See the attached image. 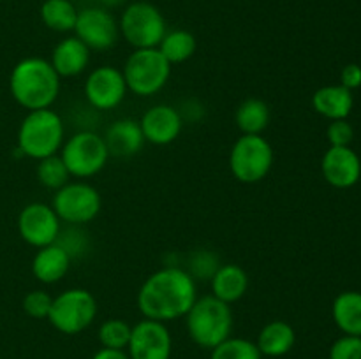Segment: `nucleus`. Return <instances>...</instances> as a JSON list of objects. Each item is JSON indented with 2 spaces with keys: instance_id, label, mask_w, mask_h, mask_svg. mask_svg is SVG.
I'll use <instances>...</instances> for the list:
<instances>
[{
  "instance_id": "nucleus-1",
  "label": "nucleus",
  "mask_w": 361,
  "mask_h": 359,
  "mask_svg": "<svg viewBox=\"0 0 361 359\" xmlns=\"http://www.w3.org/2000/svg\"><path fill=\"white\" fill-rule=\"evenodd\" d=\"M197 299V282L185 267L168 264L145 278L137 291V310L143 319L173 322L187 315Z\"/></svg>"
},
{
  "instance_id": "nucleus-2",
  "label": "nucleus",
  "mask_w": 361,
  "mask_h": 359,
  "mask_svg": "<svg viewBox=\"0 0 361 359\" xmlns=\"http://www.w3.org/2000/svg\"><path fill=\"white\" fill-rule=\"evenodd\" d=\"M62 77L49 60L41 56L21 58L9 74L11 97L27 111L51 108L60 95Z\"/></svg>"
},
{
  "instance_id": "nucleus-3",
  "label": "nucleus",
  "mask_w": 361,
  "mask_h": 359,
  "mask_svg": "<svg viewBox=\"0 0 361 359\" xmlns=\"http://www.w3.org/2000/svg\"><path fill=\"white\" fill-rule=\"evenodd\" d=\"M66 141V122L51 108L27 111L18 127V148L21 157L41 158L56 155Z\"/></svg>"
},
{
  "instance_id": "nucleus-4",
  "label": "nucleus",
  "mask_w": 361,
  "mask_h": 359,
  "mask_svg": "<svg viewBox=\"0 0 361 359\" xmlns=\"http://www.w3.org/2000/svg\"><path fill=\"white\" fill-rule=\"evenodd\" d=\"M183 319L189 338L204 351H212L231 336L235 326L231 305L212 294L197 296Z\"/></svg>"
},
{
  "instance_id": "nucleus-5",
  "label": "nucleus",
  "mask_w": 361,
  "mask_h": 359,
  "mask_svg": "<svg viewBox=\"0 0 361 359\" xmlns=\"http://www.w3.org/2000/svg\"><path fill=\"white\" fill-rule=\"evenodd\" d=\"M274 162V146L263 134H242L229 150V171L236 182L245 185L263 182Z\"/></svg>"
},
{
  "instance_id": "nucleus-6",
  "label": "nucleus",
  "mask_w": 361,
  "mask_h": 359,
  "mask_svg": "<svg viewBox=\"0 0 361 359\" xmlns=\"http://www.w3.org/2000/svg\"><path fill=\"white\" fill-rule=\"evenodd\" d=\"M59 155L62 157L71 178L88 180L97 176L108 165L109 151L104 137L94 130H78L66 137Z\"/></svg>"
},
{
  "instance_id": "nucleus-7",
  "label": "nucleus",
  "mask_w": 361,
  "mask_h": 359,
  "mask_svg": "<svg viewBox=\"0 0 361 359\" xmlns=\"http://www.w3.org/2000/svg\"><path fill=\"white\" fill-rule=\"evenodd\" d=\"M173 65L157 48L134 49L123 63L127 90L137 97H152L168 84Z\"/></svg>"
},
{
  "instance_id": "nucleus-8",
  "label": "nucleus",
  "mask_w": 361,
  "mask_h": 359,
  "mask_svg": "<svg viewBox=\"0 0 361 359\" xmlns=\"http://www.w3.org/2000/svg\"><path fill=\"white\" fill-rule=\"evenodd\" d=\"M99 305L88 289H66L53 298L48 322L62 334H78L87 331L97 317Z\"/></svg>"
},
{
  "instance_id": "nucleus-9",
  "label": "nucleus",
  "mask_w": 361,
  "mask_h": 359,
  "mask_svg": "<svg viewBox=\"0 0 361 359\" xmlns=\"http://www.w3.org/2000/svg\"><path fill=\"white\" fill-rule=\"evenodd\" d=\"M118 28L120 37L126 39L127 44L134 49H148L161 44L162 37L168 32V23L159 7L140 0L129 4L123 9L118 20Z\"/></svg>"
},
{
  "instance_id": "nucleus-10",
  "label": "nucleus",
  "mask_w": 361,
  "mask_h": 359,
  "mask_svg": "<svg viewBox=\"0 0 361 359\" xmlns=\"http://www.w3.org/2000/svg\"><path fill=\"white\" fill-rule=\"evenodd\" d=\"M51 206L67 225H87L101 213L102 197L94 185L76 180L55 190Z\"/></svg>"
},
{
  "instance_id": "nucleus-11",
  "label": "nucleus",
  "mask_w": 361,
  "mask_h": 359,
  "mask_svg": "<svg viewBox=\"0 0 361 359\" xmlns=\"http://www.w3.org/2000/svg\"><path fill=\"white\" fill-rule=\"evenodd\" d=\"M73 32L90 51H108L115 48L120 39L118 20L109 13V9L99 6L78 11Z\"/></svg>"
},
{
  "instance_id": "nucleus-12",
  "label": "nucleus",
  "mask_w": 361,
  "mask_h": 359,
  "mask_svg": "<svg viewBox=\"0 0 361 359\" xmlns=\"http://www.w3.org/2000/svg\"><path fill=\"white\" fill-rule=\"evenodd\" d=\"M83 94L92 109L111 111L126 101L129 90L122 69L115 65H99L88 73Z\"/></svg>"
},
{
  "instance_id": "nucleus-13",
  "label": "nucleus",
  "mask_w": 361,
  "mask_h": 359,
  "mask_svg": "<svg viewBox=\"0 0 361 359\" xmlns=\"http://www.w3.org/2000/svg\"><path fill=\"white\" fill-rule=\"evenodd\" d=\"M62 231V220L51 204L28 203L18 215V232L27 245L34 248L53 245Z\"/></svg>"
},
{
  "instance_id": "nucleus-14",
  "label": "nucleus",
  "mask_w": 361,
  "mask_h": 359,
  "mask_svg": "<svg viewBox=\"0 0 361 359\" xmlns=\"http://www.w3.org/2000/svg\"><path fill=\"white\" fill-rule=\"evenodd\" d=\"M126 351L130 359H171V331L159 320H137L130 331V340Z\"/></svg>"
},
{
  "instance_id": "nucleus-15",
  "label": "nucleus",
  "mask_w": 361,
  "mask_h": 359,
  "mask_svg": "<svg viewBox=\"0 0 361 359\" xmlns=\"http://www.w3.org/2000/svg\"><path fill=\"white\" fill-rule=\"evenodd\" d=\"M145 141L155 146H168L175 143L183 130V120L176 106L154 104L140 118Z\"/></svg>"
},
{
  "instance_id": "nucleus-16",
  "label": "nucleus",
  "mask_w": 361,
  "mask_h": 359,
  "mask_svg": "<svg viewBox=\"0 0 361 359\" xmlns=\"http://www.w3.org/2000/svg\"><path fill=\"white\" fill-rule=\"evenodd\" d=\"M321 175L334 189H351L361 178V158L351 146H330L321 158Z\"/></svg>"
},
{
  "instance_id": "nucleus-17",
  "label": "nucleus",
  "mask_w": 361,
  "mask_h": 359,
  "mask_svg": "<svg viewBox=\"0 0 361 359\" xmlns=\"http://www.w3.org/2000/svg\"><path fill=\"white\" fill-rule=\"evenodd\" d=\"M106 146L109 157L129 158L140 153L145 146V136L141 130L140 120L136 118H118L106 129L104 132Z\"/></svg>"
},
{
  "instance_id": "nucleus-18",
  "label": "nucleus",
  "mask_w": 361,
  "mask_h": 359,
  "mask_svg": "<svg viewBox=\"0 0 361 359\" xmlns=\"http://www.w3.org/2000/svg\"><path fill=\"white\" fill-rule=\"evenodd\" d=\"M90 55V49L76 35H69L56 42L49 56V63L60 77H76L88 69Z\"/></svg>"
},
{
  "instance_id": "nucleus-19",
  "label": "nucleus",
  "mask_w": 361,
  "mask_h": 359,
  "mask_svg": "<svg viewBox=\"0 0 361 359\" xmlns=\"http://www.w3.org/2000/svg\"><path fill=\"white\" fill-rule=\"evenodd\" d=\"M249 275L242 266L235 263H226L219 266L214 277L210 278L212 296L221 301L233 305L238 303L249 291Z\"/></svg>"
},
{
  "instance_id": "nucleus-20",
  "label": "nucleus",
  "mask_w": 361,
  "mask_h": 359,
  "mask_svg": "<svg viewBox=\"0 0 361 359\" xmlns=\"http://www.w3.org/2000/svg\"><path fill=\"white\" fill-rule=\"evenodd\" d=\"M312 108L326 120H345L355 108V95L351 90L338 84H326L314 92Z\"/></svg>"
},
{
  "instance_id": "nucleus-21",
  "label": "nucleus",
  "mask_w": 361,
  "mask_h": 359,
  "mask_svg": "<svg viewBox=\"0 0 361 359\" xmlns=\"http://www.w3.org/2000/svg\"><path fill=\"white\" fill-rule=\"evenodd\" d=\"M71 257L56 243L37 248L32 259V275L44 285L59 284L71 270Z\"/></svg>"
},
{
  "instance_id": "nucleus-22",
  "label": "nucleus",
  "mask_w": 361,
  "mask_h": 359,
  "mask_svg": "<svg viewBox=\"0 0 361 359\" xmlns=\"http://www.w3.org/2000/svg\"><path fill=\"white\" fill-rule=\"evenodd\" d=\"M296 344V331L286 320H270L261 327L256 345L263 358H282L289 354Z\"/></svg>"
},
{
  "instance_id": "nucleus-23",
  "label": "nucleus",
  "mask_w": 361,
  "mask_h": 359,
  "mask_svg": "<svg viewBox=\"0 0 361 359\" xmlns=\"http://www.w3.org/2000/svg\"><path fill=\"white\" fill-rule=\"evenodd\" d=\"M331 317L342 334L361 336V292H341L331 305Z\"/></svg>"
},
{
  "instance_id": "nucleus-24",
  "label": "nucleus",
  "mask_w": 361,
  "mask_h": 359,
  "mask_svg": "<svg viewBox=\"0 0 361 359\" xmlns=\"http://www.w3.org/2000/svg\"><path fill=\"white\" fill-rule=\"evenodd\" d=\"M271 120L270 106L259 97H249L235 111V125L242 134H263Z\"/></svg>"
},
{
  "instance_id": "nucleus-25",
  "label": "nucleus",
  "mask_w": 361,
  "mask_h": 359,
  "mask_svg": "<svg viewBox=\"0 0 361 359\" xmlns=\"http://www.w3.org/2000/svg\"><path fill=\"white\" fill-rule=\"evenodd\" d=\"M157 49L171 65H178L192 58L197 49V41L192 32L185 28H175V30L166 32Z\"/></svg>"
},
{
  "instance_id": "nucleus-26",
  "label": "nucleus",
  "mask_w": 361,
  "mask_h": 359,
  "mask_svg": "<svg viewBox=\"0 0 361 359\" xmlns=\"http://www.w3.org/2000/svg\"><path fill=\"white\" fill-rule=\"evenodd\" d=\"M41 21L53 32H73L78 20V9L71 0H44L41 4Z\"/></svg>"
},
{
  "instance_id": "nucleus-27",
  "label": "nucleus",
  "mask_w": 361,
  "mask_h": 359,
  "mask_svg": "<svg viewBox=\"0 0 361 359\" xmlns=\"http://www.w3.org/2000/svg\"><path fill=\"white\" fill-rule=\"evenodd\" d=\"M35 175H37L39 183L42 187H46V189L53 190V192L62 189L63 185H67L71 182L69 171H67L66 164H63L62 157L59 153L37 160Z\"/></svg>"
},
{
  "instance_id": "nucleus-28",
  "label": "nucleus",
  "mask_w": 361,
  "mask_h": 359,
  "mask_svg": "<svg viewBox=\"0 0 361 359\" xmlns=\"http://www.w3.org/2000/svg\"><path fill=\"white\" fill-rule=\"evenodd\" d=\"M210 359H263L256 341L249 338L229 336L210 351Z\"/></svg>"
},
{
  "instance_id": "nucleus-29",
  "label": "nucleus",
  "mask_w": 361,
  "mask_h": 359,
  "mask_svg": "<svg viewBox=\"0 0 361 359\" xmlns=\"http://www.w3.org/2000/svg\"><path fill=\"white\" fill-rule=\"evenodd\" d=\"M130 331H133V326L123 319H108L99 326L97 338L101 341V347L126 351L130 340Z\"/></svg>"
},
{
  "instance_id": "nucleus-30",
  "label": "nucleus",
  "mask_w": 361,
  "mask_h": 359,
  "mask_svg": "<svg viewBox=\"0 0 361 359\" xmlns=\"http://www.w3.org/2000/svg\"><path fill=\"white\" fill-rule=\"evenodd\" d=\"M55 243L60 248L66 250L71 260L87 256V252L90 250V238H88V232L85 231L83 225H67L66 229L60 231Z\"/></svg>"
},
{
  "instance_id": "nucleus-31",
  "label": "nucleus",
  "mask_w": 361,
  "mask_h": 359,
  "mask_svg": "<svg viewBox=\"0 0 361 359\" xmlns=\"http://www.w3.org/2000/svg\"><path fill=\"white\" fill-rule=\"evenodd\" d=\"M221 260H219V256L212 250L200 248L194 250L192 253L187 259V273L194 278V280H208L214 277L215 271L221 266Z\"/></svg>"
},
{
  "instance_id": "nucleus-32",
  "label": "nucleus",
  "mask_w": 361,
  "mask_h": 359,
  "mask_svg": "<svg viewBox=\"0 0 361 359\" xmlns=\"http://www.w3.org/2000/svg\"><path fill=\"white\" fill-rule=\"evenodd\" d=\"M51 305H53V296L49 294L48 291H44V289H34V291H30L23 298V303H21L23 312L27 313L28 317L37 320L41 319L48 320Z\"/></svg>"
},
{
  "instance_id": "nucleus-33",
  "label": "nucleus",
  "mask_w": 361,
  "mask_h": 359,
  "mask_svg": "<svg viewBox=\"0 0 361 359\" xmlns=\"http://www.w3.org/2000/svg\"><path fill=\"white\" fill-rule=\"evenodd\" d=\"M328 359H361V336L342 334L331 344Z\"/></svg>"
},
{
  "instance_id": "nucleus-34",
  "label": "nucleus",
  "mask_w": 361,
  "mask_h": 359,
  "mask_svg": "<svg viewBox=\"0 0 361 359\" xmlns=\"http://www.w3.org/2000/svg\"><path fill=\"white\" fill-rule=\"evenodd\" d=\"M326 139L330 146H351L355 139V129L345 120H334L326 129Z\"/></svg>"
},
{
  "instance_id": "nucleus-35",
  "label": "nucleus",
  "mask_w": 361,
  "mask_h": 359,
  "mask_svg": "<svg viewBox=\"0 0 361 359\" xmlns=\"http://www.w3.org/2000/svg\"><path fill=\"white\" fill-rule=\"evenodd\" d=\"M176 109H178L183 123L200 122V120H203V116L207 115V109H204V106L201 104L197 99H187V101H183Z\"/></svg>"
},
{
  "instance_id": "nucleus-36",
  "label": "nucleus",
  "mask_w": 361,
  "mask_h": 359,
  "mask_svg": "<svg viewBox=\"0 0 361 359\" xmlns=\"http://www.w3.org/2000/svg\"><path fill=\"white\" fill-rule=\"evenodd\" d=\"M341 84L348 90H356L361 87V65L358 63H348L341 70Z\"/></svg>"
},
{
  "instance_id": "nucleus-37",
  "label": "nucleus",
  "mask_w": 361,
  "mask_h": 359,
  "mask_svg": "<svg viewBox=\"0 0 361 359\" xmlns=\"http://www.w3.org/2000/svg\"><path fill=\"white\" fill-rule=\"evenodd\" d=\"M92 359H130L127 351H120V348H106L101 347Z\"/></svg>"
},
{
  "instance_id": "nucleus-38",
  "label": "nucleus",
  "mask_w": 361,
  "mask_h": 359,
  "mask_svg": "<svg viewBox=\"0 0 361 359\" xmlns=\"http://www.w3.org/2000/svg\"><path fill=\"white\" fill-rule=\"evenodd\" d=\"M92 2H95V6L104 7V9H109V7L122 6V4L126 2V0H92Z\"/></svg>"
},
{
  "instance_id": "nucleus-39",
  "label": "nucleus",
  "mask_w": 361,
  "mask_h": 359,
  "mask_svg": "<svg viewBox=\"0 0 361 359\" xmlns=\"http://www.w3.org/2000/svg\"><path fill=\"white\" fill-rule=\"evenodd\" d=\"M0 2H2V0H0Z\"/></svg>"
}]
</instances>
